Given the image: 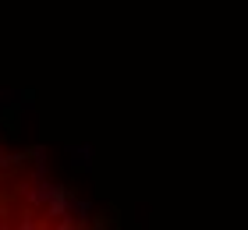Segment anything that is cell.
<instances>
[{"label": "cell", "instance_id": "cell-4", "mask_svg": "<svg viewBox=\"0 0 248 230\" xmlns=\"http://www.w3.org/2000/svg\"><path fill=\"white\" fill-rule=\"evenodd\" d=\"M7 205H11V191H4V195H0V220L7 216Z\"/></svg>", "mask_w": 248, "mask_h": 230}, {"label": "cell", "instance_id": "cell-2", "mask_svg": "<svg viewBox=\"0 0 248 230\" xmlns=\"http://www.w3.org/2000/svg\"><path fill=\"white\" fill-rule=\"evenodd\" d=\"M0 124H4V128H7V135H18V131H21L18 110H0Z\"/></svg>", "mask_w": 248, "mask_h": 230}, {"label": "cell", "instance_id": "cell-1", "mask_svg": "<svg viewBox=\"0 0 248 230\" xmlns=\"http://www.w3.org/2000/svg\"><path fill=\"white\" fill-rule=\"evenodd\" d=\"M67 213V188H57L50 191V213L46 216H64Z\"/></svg>", "mask_w": 248, "mask_h": 230}, {"label": "cell", "instance_id": "cell-3", "mask_svg": "<svg viewBox=\"0 0 248 230\" xmlns=\"http://www.w3.org/2000/svg\"><path fill=\"white\" fill-rule=\"evenodd\" d=\"M32 103H36V89H25L21 92V107H32Z\"/></svg>", "mask_w": 248, "mask_h": 230}]
</instances>
